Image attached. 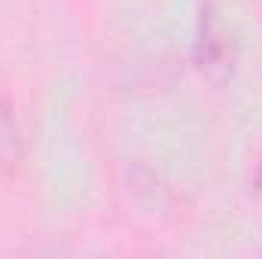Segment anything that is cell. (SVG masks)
<instances>
[{"mask_svg": "<svg viewBox=\"0 0 262 259\" xmlns=\"http://www.w3.org/2000/svg\"><path fill=\"white\" fill-rule=\"evenodd\" d=\"M195 64L198 70L213 79V82H226L235 70V40L229 37V31L220 25L216 12L210 9V3L201 9L198 18V37H195Z\"/></svg>", "mask_w": 262, "mask_h": 259, "instance_id": "cell-1", "label": "cell"}, {"mask_svg": "<svg viewBox=\"0 0 262 259\" xmlns=\"http://www.w3.org/2000/svg\"><path fill=\"white\" fill-rule=\"evenodd\" d=\"M250 189H253V198L262 204V159L259 165H256V171H253V180H250Z\"/></svg>", "mask_w": 262, "mask_h": 259, "instance_id": "cell-3", "label": "cell"}, {"mask_svg": "<svg viewBox=\"0 0 262 259\" xmlns=\"http://www.w3.org/2000/svg\"><path fill=\"white\" fill-rule=\"evenodd\" d=\"M25 162V140L12 104L0 98V177H12Z\"/></svg>", "mask_w": 262, "mask_h": 259, "instance_id": "cell-2", "label": "cell"}]
</instances>
